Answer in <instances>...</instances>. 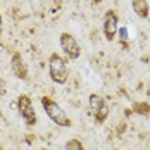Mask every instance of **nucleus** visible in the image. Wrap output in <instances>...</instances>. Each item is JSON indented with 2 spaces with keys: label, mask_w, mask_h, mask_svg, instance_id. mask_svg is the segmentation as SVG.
<instances>
[{
  "label": "nucleus",
  "mask_w": 150,
  "mask_h": 150,
  "mask_svg": "<svg viewBox=\"0 0 150 150\" xmlns=\"http://www.w3.org/2000/svg\"><path fill=\"white\" fill-rule=\"evenodd\" d=\"M42 105H43V109H45L47 116L54 121L57 126L69 128V126L73 124V121H71V117L66 114V110H64L55 100H52L50 97H42Z\"/></svg>",
  "instance_id": "obj_1"
},
{
  "label": "nucleus",
  "mask_w": 150,
  "mask_h": 150,
  "mask_svg": "<svg viewBox=\"0 0 150 150\" xmlns=\"http://www.w3.org/2000/svg\"><path fill=\"white\" fill-rule=\"evenodd\" d=\"M48 74L50 79L57 85H66L69 79V69L66 66V60L59 54H52L48 59Z\"/></svg>",
  "instance_id": "obj_2"
},
{
  "label": "nucleus",
  "mask_w": 150,
  "mask_h": 150,
  "mask_svg": "<svg viewBox=\"0 0 150 150\" xmlns=\"http://www.w3.org/2000/svg\"><path fill=\"white\" fill-rule=\"evenodd\" d=\"M88 105H90V110L95 121H97V124H102L109 116V105L105 102V98L97 95V93H91L90 98H88Z\"/></svg>",
  "instance_id": "obj_3"
},
{
  "label": "nucleus",
  "mask_w": 150,
  "mask_h": 150,
  "mask_svg": "<svg viewBox=\"0 0 150 150\" xmlns=\"http://www.w3.org/2000/svg\"><path fill=\"white\" fill-rule=\"evenodd\" d=\"M17 109H19L21 117L24 119V122L28 126H35L36 124V112H35V107H33V102H31L30 95H26V93L19 95V98H17Z\"/></svg>",
  "instance_id": "obj_4"
},
{
  "label": "nucleus",
  "mask_w": 150,
  "mask_h": 150,
  "mask_svg": "<svg viewBox=\"0 0 150 150\" xmlns=\"http://www.w3.org/2000/svg\"><path fill=\"white\" fill-rule=\"evenodd\" d=\"M59 42H60L62 52H64L69 59H78V57L81 55V47H79L78 40H76L71 33H62L60 38H59Z\"/></svg>",
  "instance_id": "obj_5"
},
{
  "label": "nucleus",
  "mask_w": 150,
  "mask_h": 150,
  "mask_svg": "<svg viewBox=\"0 0 150 150\" xmlns=\"http://www.w3.org/2000/svg\"><path fill=\"white\" fill-rule=\"evenodd\" d=\"M117 23H119V17H117V12L116 11H107L105 12V17H104V36L105 40L112 42L116 33H117Z\"/></svg>",
  "instance_id": "obj_6"
},
{
  "label": "nucleus",
  "mask_w": 150,
  "mask_h": 150,
  "mask_svg": "<svg viewBox=\"0 0 150 150\" xmlns=\"http://www.w3.org/2000/svg\"><path fill=\"white\" fill-rule=\"evenodd\" d=\"M11 67H12V73L14 76H17L19 79H28V69L24 66V62L21 59V54H12V59H11Z\"/></svg>",
  "instance_id": "obj_7"
},
{
  "label": "nucleus",
  "mask_w": 150,
  "mask_h": 150,
  "mask_svg": "<svg viewBox=\"0 0 150 150\" xmlns=\"http://www.w3.org/2000/svg\"><path fill=\"white\" fill-rule=\"evenodd\" d=\"M131 5H133V11L138 17L142 19H147L150 14V7L147 0H131Z\"/></svg>",
  "instance_id": "obj_8"
},
{
  "label": "nucleus",
  "mask_w": 150,
  "mask_h": 150,
  "mask_svg": "<svg viewBox=\"0 0 150 150\" xmlns=\"http://www.w3.org/2000/svg\"><path fill=\"white\" fill-rule=\"evenodd\" d=\"M66 149L67 150H85V145L81 143V140L73 138V140H69V142L66 143Z\"/></svg>",
  "instance_id": "obj_9"
},
{
  "label": "nucleus",
  "mask_w": 150,
  "mask_h": 150,
  "mask_svg": "<svg viewBox=\"0 0 150 150\" xmlns=\"http://www.w3.org/2000/svg\"><path fill=\"white\" fill-rule=\"evenodd\" d=\"M135 110L138 114H142V116H147L150 110V104L147 102H140V104H135Z\"/></svg>",
  "instance_id": "obj_10"
},
{
  "label": "nucleus",
  "mask_w": 150,
  "mask_h": 150,
  "mask_svg": "<svg viewBox=\"0 0 150 150\" xmlns=\"http://www.w3.org/2000/svg\"><path fill=\"white\" fill-rule=\"evenodd\" d=\"M119 40L122 47H128V30L126 28H119Z\"/></svg>",
  "instance_id": "obj_11"
},
{
  "label": "nucleus",
  "mask_w": 150,
  "mask_h": 150,
  "mask_svg": "<svg viewBox=\"0 0 150 150\" xmlns=\"http://www.w3.org/2000/svg\"><path fill=\"white\" fill-rule=\"evenodd\" d=\"M0 35H2V11H0Z\"/></svg>",
  "instance_id": "obj_12"
},
{
  "label": "nucleus",
  "mask_w": 150,
  "mask_h": 150,
  "mask_svg": "<svg viewBox=\"0 0 150 150\" xmlns=\"http://www.w3.org/2000/svg\"><path fill=\"white\" fill-rule=\"evenodd\" d=\"M93 2H95V4H100V2H102V0H93Z\"/></svg>",
  "instance_id": "obj_13"
},
{
  "label": "nucleus",
  "mask_w": 150,
  "mask_h": 150,
  "mask_svg": "<svg viewBox=\"0 0 150 150\" xmlns=\"http://www.w3.org/2000/svg\"><path fill=\"white\" fill-rule=\"evenodd\" d=\"M0 150H2V147H0Z\"/></svg>",
  "instance_id": "obj_14"
}]
</instances>
